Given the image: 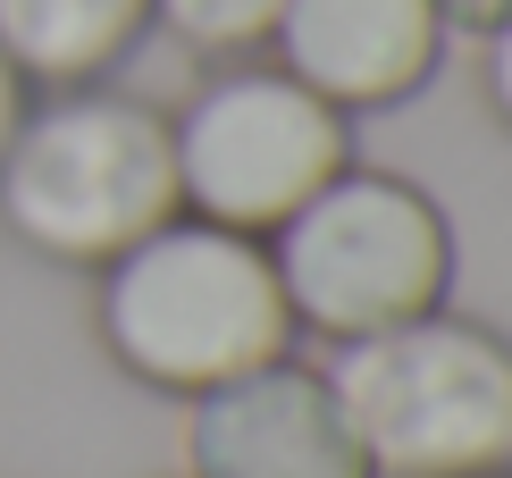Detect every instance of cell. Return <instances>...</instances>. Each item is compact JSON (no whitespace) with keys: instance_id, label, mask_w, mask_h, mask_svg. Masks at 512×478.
<instances>
[{"instance_id":"8992f818","label":"cell","mask_w":512,"mask_h":478,"mask_svg":"<svg viewBox=\"0 0 512 478\" xmlns=\"http://www.w3.org/2000/svg\"><path fill=\"white\" fill-rule=\"evenodd\" d=\"M194 478H378L328 369L261 361L194 395Z\"/></svg>"},{"instance_id":"5b68a950","label":"cell","mask_w":512,"mask_h":478,"mask_svg":"<svg viewBox=\"0 0 512 478\" xmlns=\"http://www.w3.org/2000/svg\"><path fill=\"white\" fill-rule=\"evenodd\" d=\"M177 126V202L210 227H236V235H269L311 202L336 168H353V135L345 110L294 84L286 68L261 76H210L194 101H185Z\"/></svg>"},{"instance_id":"30bf717a","label":"cell","mask_w":512,"mask_h":478,"mask_svg":"<svg viewBox=\"0 0 512 478\" xmlns=\"http://www.w3.org/2000/svg\"><path fill=\"white\" fill-rule=\"evenodd\" d=\"M487 101H496V118L512 126V17L487 26Z\"/></svg>"},{"instance_id":"6da1fadb","label":"cell","mask_w":512,"mask_h":478,"mask_svg":"<svg viewBox=\"0 0 512 478\" xmlns=\"http://www.w3.org/2000/svg\"><path fill=\"white\" fill-rule=\"evenodd\" d=\"M101 344L160 395H210L261 361H286L294 311L261 235L177 210L143 244L101 260Z\"/></svg>"},{"instance_id":"7c38bea8","label":"cell","mask_w":512,"mask_h":478,"mask_svg":"<svg viewBox=\"0 0 512 478\" xmlns=\"http://www.w3.org/2000/svg\"><path fill=\"white\" fill-rule=\"evenodd\" d=\"M17 118H26V76H17V68H9V51H0V151H9Z\"/></svg>"},{"instance_id":"3957f363","label":"cell","mask_w":512,"mask_h":478,"mask_svg":"<svg viewBox=\"0 0 512 478\" xmlns=\"http://www.w3.org/2000/svg\"><path fill=\"white\" fill-rule=\"evenodd\" d=\"M378 478H487L512 470V344L479 319L420 311L353 336L328 361Z\"/></svg>"},{"instance_id":"52a82bcc","label":"cell","mask_w":512,"mask_h":478,"mask_svg":"<svg viewBox=\"0 0 512 478\" xmlns=\"http://www.w3.org/2000/svg\"><path fill=\"white\" fill-rule=\"evenodd\" d=\"M269 42L328 110H395L437 76L445 17L437 0H286Z\"/></svg>"},{"instance_id":"7a4b0ae2","label":"cell","mask_w":512,"mask_h":478,"mask_svg":"<svg viewBox=\"0 0 512 478\" xmlns=\"http://www.w3.org/2000/svg\"><path fill=\"white\" fill-rule=\"evenodd\" d=\"M177 126L168 110L101 84H59V101L17 118L0 151V219L17 244L68 269H101L177 219Z\"/></svg>"},{"instance_id":"4fadbf2b","label":"cell","mask_w":512,"mask_h":478,"mask_svg":"<svg viewBox=\"0 0 512 478\" xmlns=\"http://www.w3.org/2000/svg\"><path fill=\"white\" fill-rule=\"evenodd\" d=\"M487 478H512V470H487Z\"/></svg>"},{"instance_id":"8fae6325","label":"cell","mask_w":512,"mask_h":478,"mask_svg":"<svg viewBox=\"0 0 512 478\" xmlns=\"http://www.w3.org/2000/svg\"><path fill=\"white\" fill-rule=\"evenodd\" d=\"M437 17H445V26H504V17H512V0H437Z\"/></svg>"},{"instance_id":"277c9868","label":"cell","mask_w":512,"mask_h":478,"mask_svg":"<svg viewBox=\"0 0 512 478\" xmlns=\"http://www.w3.org/2000/svg\"><path fill=\"white\" fill-rule=\"evenodd\" d=\"M277 286L294 328L353 344L403 328L420 311H445L454 286V227L412 177L387 168H336L328 185L269 235Z\"/></svg>"},{"instance_id":"ba28073f","label":"cell","mask_w":512,"mask_h":478,"mask_svg":"<svg viewBox=\"0 0 512 478\" xmlns=\"http://www.w3.org/2000/svg\"><path fill=\"white\" fill-rule=\"evenodd\" d=\"M143 26H152V0H0V51L17 76L42 84L110 76Z\"/></svg>"},{"instance_id":"9c48e42d","label":"cell","mask_w":512,"mask_h":478,"mask_svg":"<svg viewBox=\"0 0 512 478\" xmlns=\"http://www.w3.org/2000/svg\"><path fill=\"white\" fill-rule=\"evenodd\" d=\"M277 9L286 0H152V17H168L194 51H252V42H269Z\"/></svg>"}]
</instances>
